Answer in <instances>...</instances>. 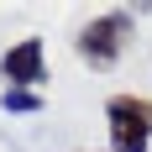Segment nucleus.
I'll list each match as a JSON object with an SVG mask.
<instances>
[{
	"label": "nucleus",
	"mask_w": 152,
	"mask_h": 152,
	"mask_svg": "<svg viewBox=\"0 0 152 152\" xmlns=\"http://www.w3.org/2000/svg\"><path fill=\"white\" fill-rule=\"evenodd\" d=\"M0 105L11 110V115H31V110H42V94H37V89H5Z\"/></svg>",
	"instance_id": "nucleus-4"
},
{
	"label": "nucleus",
	"mask_w": 152,
	"mask_h": 152,
	"mask_svg": "<svg viewBox=\"0 0 152 152\" xmlns=\"http://www.w3.org/2000/svg\"><path fill=\"white\" fill-rule=\"evenodd\" d=\"M105 131H110V152H147L152 147V100L147 94H110Z\"/></svg>",
	"instance_id": "nucleus-1"
},
{
	"label": "nucleus",
	"mask_w": 152,
	"mask_h": 152,
	"mask_svg": "<svg viewBox=\"0 0 152 152\" xmlns=\"http://www.w3.org/2000/svg\"><path fill=\"white\" fill-rule=\"evenodd\" d=\"M126 42H131V11H105L94 16V21H84L74 37L79 58L89 63V68H115L126 53Z\"/></svg>",
	"instance_id": "nucleus-2"
},
{
	"label": "nucleus",
	"mask_w": 152,
	"mask_h": 152,
	"mask_svg": "<svg viewBox=\"0 0 152 152\" xmlns=\"http://www.w3.org/2000/svg\"><path fill=\"white\" fill-rule=\"evenodd\" d=\"M0 79H5V89H37L47 79L42 37H21L16 47H5V53H0Z\"/></svg>",
	"instance_id": "nucleus-3"
}]
</instances>
